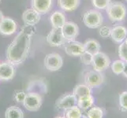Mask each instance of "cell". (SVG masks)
I'll return each mask as SVG.
<instances>
[{
  "label": "cell",
  "instance_id": "6da1fadb",
  "mask_svg": "<svg viewBox=\"0 0 127 118\" xmlns=\"http://www.w3.org/2000/svg\"><path fill=\"white\" fill-rule=\"evenodd\" d=\"M36 33L34 26L25 25L14 39L7 47L6 51L7 62L14 65L24 62L29 54L32 38Z\"/></svg>",
  "mask_w": 127,
  "mask_h": 118
},
{
  "label": "cell",
  "instance_id": "7a4b0ae2",
  "mask_svg": "<svg viewBox=\"0 0 127 118\" xmlns=\"http://www.w3.org/2000/svg\"><path fill=\"white\" fill-rule=\"evenodd\" d=\"M107 16L112 22H120L126 17L127 10L123 3L119 2H111L106 9Z\"/></svg>",
  "mask_w": 127,
  "mask_h": 118
},
{
  "label": "cell",
  "instance_id": "3957f363",
  "mask_svg": "<svg viewBox=\"0 0 127 118\" xmlns=\"http://www.w3.org/2000/svg\"><path fill=\"white\" fill-rule=\"evenodd\" d=\"M83 22L86 27L95 29L102 26L103 17L101 13L95 10H89L86 11L83 16Z\"/></svg>",
  "mask_w": 127,
  "mask_h": 118
},
{
  "label": "cell",
  "instance_id": "277c9868",
  "mask_svg": "<svg viewBox=\"0 0 127 118\" xmlns=\"http://www.w3.org/2000/svg\"><path fill=\"white\" fill-rule=\"evenodd\" d=\"M43 103V99L40 94L36 92L26 93L25 98L23 102V106L29 111L36 112L40 109Z\"/></svg>",
  "mask_w": 127,
  "mask_h": 118
},
{
  "label": "cell",
  "instance_id": "5b68a950",
  "mask_svg": "<svg viewBox=\"0 0 127 118\" xmlns=\"http://www.w3.org/2000/svg\"><path fill=\"white\" fill-rule=\"evenodd\" d=\"M43 65L48 71L55 72L63 67V59L62 56L58 53H51L46 55L43 61Z\"/></svg>",
  "mask_w": 127,
  "mask_h": 118
},
{
  "label": "cell",
  "instance_id": "8992f818",
  "mask_svg": "<svg viewBox=\"0 0 127 118\" xmlns=\"http://www.w3.org/2000/svg\"><path fill=\"white\" fill-rule=\"evenodd\" d=\"M110 65L111 60L106 54L99 51V53L93 55L92 65H93V69L95 71L102 72L106 70L110 66Z\"/></svg>",
  "mask_w": 127,
  "mask_h": 118
},
{
  "label": "cell",
  "instance_id": "52a82bcc",
  "mask_svg": "<svg viewBox=\"0 0 127 118\" xmlns=\"http://www.w3.org/2000/svg\"><path fill=\"white\" fill-rule=\"evenodd\" d=\"M47 42L51 47H59L65 44L66 40L65 39L61 28H52L51 32L47 36Z\"/></svg>",
  "mask_w": 127,
  "mask_h": 118
},
{
  "label": "cell",
  "instance_id": "ba28073f",
  "mask_svg": "<svg viewBox=\"0 0 127 118\" xmlns=\"http://www.w3.org/2000/svg\"><path fill=\"white\" fill-rule=\"evenodd\" d=\"M61 31L66 41L75 40L79 35L78 25L72 21H65L63 26L61 28Z\"/></svg>",
  "mask_w": 127,
  "mask_h": 118
},
{
  "label": "cell",
  "instance_id": "9c48e42d",
  "mask_svg": "<svg viewBox=\"0 0 127 118\" xmlns=\"http://www.w3.org/2000/svg\"><path fill=\"white\" fill-rule=\"evenodd\" d=\"M64 50L66 54L73 57H80L85 53V48L83 43L77 40L66 41L65 43Z\"/></svg>",
  "mask_w": 127,
  "mask_h": 118
},
{
  "label": "cell",
  "instance_id": "30bf717a",
  "mask_svg": "<svg viewBox=\"0 0 127 118\" xmlns=\"http://www.w3.org/2000/svg\"><path fill=\"white\" fill-rule=\"evenodd\" d=\"M104 80L103 74L99 72L91 70L85 73V83L90 88H94L101 85Z\"/></svg>",
  "mask_w": 127,
  "mask_h": 118
},
{
  "label": "cell",
  "instance_id": "8fae6325",
  "mask_svg": "<svg viewBox=\"0 0 127 118\" xmlns=\"http://www.w3.org/2000/svg\"><path fill=\"white\" fill-rule=\"evenodd\" d=\"M77 98L72 93V94H66L61 96L55 102V106L58 109H59V110H65L70 107L77 106Z\"/></svg>",
  "mask_w": 127,
  "mask_h": 118
},
{
  "label": "cell",
  "instance_id": "7c38bea8",
  "mask_svg": "<svg viewBox=\"0 0 127 118\" xmlns=\"http://www.w3.org/2000/svg\"><path fill=\"white\" fill-rule=\"evenodd\" d=\"M16 74L15 65L9 62L0 63V81H9L14 77Z\"/></svg>",
  "mask_w": 127,
  "mask_h": 118
},
{
  "label": "cell",
  "instance_id": "4fadbf2b",
  "mask_svg": "<svg viewBox=\"0 0 127 118\" xmlns=\"http://www.w3.org/2000/svg\"><path fill=\"white\" fill-rule=\"evenodd\" d=\"M17 29V24L16 21L8 17H4L0 23V33L4 36L13 35Z\"/></svg>",
  "mask_w": 127,
  "mask_h": 118
},
{
  "label": "cell",
  "instance_id": "5bb4252c",
  "mask_svg": "<svg viewBox=\"0 0 127 118\" xmlns=\"http://www.w3.org/2000/svg\"><path fill=\"white\" fill-rule=\"evenodd\" d=\"M22 20L25 25L35 26L40 22V14L33 9H28L23 13Z\"/></svg>",
  "mask_w": 127,
  "mask_h": 118
},
{
  "label": "cell",
  "instance_id": "9a60e30c",
  "mask_svg": "<svg viewBox=\"0 0 127 118\" xmlns=\"http://www.w3.org/2000/svg\"><path fill=\"white\" fill-rule=\"evenodd\" d=\"M52 2L53 0H31V6L40 14H44L51 10Z\"/></svg>",
  "mask_w": 127,
  "mask_h": 118
},
{
  "label": "cell",
  "instance_id": "2e32d148",
  "mask_svg": "<svg viewBox=\"0 0 127 118\" xmlns=\"http://www.w3.org/2000/svg\"><path fill=\"white\" fill-rule=\"evenodd\" d=\"M127 36V28L122 25H116L111 28V37L115 43H121L124 42Z\"/></svg>",
  "mask_w": 127,
  "mask_h": 118
},
{
  "label": "cell",
  "instance_id": "e0dca14e",
  "mask_svg": "<svg viewBox=\"0 0 127 118\" xmlns=\"http://www.w3.org/2000/svg\"><path fill=\"white\" fill-rule=\"evenodd\" d=\"M50 22L54 28H61L65 22V16L62 11L56 10L50 16Z\"/></svg>",
  "mask_w": 127,
  "mask_h": 118
},
{
  "label": "cell",
  "instance_id": "ac0fdd59",
  "mask_svg": "<svg viewBox=\"0 0 127 118\" xmlns=\"http://www.w3.org/2000/svg\"><path fill=\"white\" fill-rule=\"evenodd\" d=\"M81 0H58V6L61 10L71 12L77 10L80 5Z\"/></svg>",
  "mask_w": 127,
  "mask_h": 118
},
{
  "label": "cell",
  "instance_id": "d6986e66",
  "mask_svg": "<svg viewBox=\"0 0 127 118\" xmlns=\"http://www.w3.org/2000/svg\"><path fill=\"white\" fill-rule=\"evenodd\" d=\"M83 45H84L85 51L93 55L99 53L100 51V44L97 40H95V39H87V40L83 43Z\"/></svg>",
  "mask_w": 127,
  "mask_h": 118
},
{
  "label": "cell",
  "instance_id": "ffe728a7",
  "mask_svg": "<svg viewBox=\"0 0 127 118\" xmlns=\"http://www.w3.org/2000/svg\"><path fill=\"white\" fill-rule=\"evenodd\" d=\"M93 104H94V98L92 94L83 96V97L77 98V106L79 107L81 110H89V109H90L93 106Z\"/></svg>",
  "mask_w": 127,
  "mask_h": 118
},
{
  "label": "cell",
  "instance_id": "44dd1931",
  "mask_svg": "<svg viewBox=\"0 0 127 118\" xmlns=\"http://www.w3.org/2000/svg\"><path fill=\"white\" fill-rule=\"evenodd\" d=\"M5 118H24V113L19 107L12 106L5 111Z\"/></svg>",
  "mask_w": 127,
  "mask_h": 118
},
{
  "label": "cell",
  "instance_id": "7402d4cb",
  "mask_svg": "<svg viewBox=\"0 0 127 118\" xmlns=\"http://www.w3.org/2000/svg\"><path fill=\"white\" fill-rule=\"evenodd\" d=\"M73 94L76 96L77 98H78L83 96L92 94V90L86 84H78L73 88Z\"/></svg>",
  "mask_w": 127,
  "mask_h": 118
},
{
  "label": "cell",
  "instance_id": "603a6c76",
  "mask_svg": "<svg viewBox=\"0 0 127 118\" xmlns=\"http://www.w3.org/2000/svg\"><path fill=\"white\" fill-rule=\"evenodd\" d=\"M81 115V110L77 106H74L64 110V117L65 118H80Z\"/></svg>",
  "mask_w": 127,
  "mask_h": 118
},
{
  "label": "cell",
  "instance_id": "cb8c5ba5",
  "mask_svg": "<svg viewBox=\"0 0 127 118\" xmlns=\"http://www.w3.org/2000/svg\"><path fill=\"white\" fill-rule=\"evenodd\" d=\"M125 62L122 60H115L111 64V70L115 75H120L122 73L125 68Z\"/></svg>",
  "mask_w": 127,
  "mask_h": 118
},
{
  "label": "cell",
  "instance_id": "d4e9b609",
  "mask_svg": "<svg viewBox=\"0 0 127 118\" xmlns=\"http://www.w3.org/2000/svg\"><path fill=\"white\" fill-rule=\"evenodd\" d=\"M86 116L88 118H103V111L99 106H93L89 109Z\"/></svg>",
  "mask_w": 127,
  "mask_h": 118
},
{
  "label": "cell",
  "instance_id": "484cf974",
  "mask_svg": "<svg viewBox=\"0 0 127 118\" xmlns=\"http://www.w3.org/2000/svg\"><path fill=\"white\" fill-rule=\"evenodd\" d=\"M111 0H92L93 6L98 10H106Z\"/></svg>",
  "mask_w": 127,
  "mask_h": 118
},
{
  "label": "cell",
  "instance_id": "4316f807",
  "mask_svg": "<svg viewBox=\"0 0 127 118\" xmlns=\"http://www.w3.org/2000/svg\"><path fill=\"white\" fill-rule=\"evenodd\" d=\"M118 54L121 60L123 62H127V44L125 42H122L120 43L119 47V50H118Z\"/></svg>",
  "mask_w": 127,
  "mask_h": 118
},
{
  "label": "cell",
  "instance_id": "83f0119b",
  "mask_svg": "<svg viewBox=\"0 0 127 118\" xmlns=\"http://www.w3.org/2000/svg\"><path fill=\"white\" fill-rule=\"evenodd\" d=\"M119 105L122 111H127V91H124L120 94Z\"/></svg>",
  "mask_w": 127,
  "mask_h": 118
},
{
  "label": "cell",
  "instance_id": "f1b7e54d",
  "mask_svg": "<svg viewBox=\"0 0 127 118\" xmlns=\"http://www.w3.org/2000/svg\"><path fill=\"white\" fill-rule=\"evenodd\" d=\"M93 54L88 53V52H85L84 54H82L80 56V58L83 64H85L86 65H92V62H93Z\"/></svg>",
  "mask_w": 127,
  "mask_h": 118
},
{
  "label": "cell",
  "instance_id": "f546056e",
  "mask_svg": "<svg viewBox=\"0 0 127 118\" xmlns=\"http://www.w3.org/2000/svg\"><path fill=\"white\" fill-rule=\"evenodd\" d=\"M26 93L23 91H16L14 94V98L17 103H22L25 98Z\"/></svg>",
  "mask_w": 127,
  "mask_h": 118
},
{
  "label": "cell",
  "instance_id": "4dcf8cb0",
  "mask_svg": "<svg viewBox=\"0 0 127 118\" xmlns=\"http://www.w3.org/2000/svg\"><path fill=\"white\" fill-rule=\"evenodd\" d=\"M99 33L103 38H107L108 36H111V28L108 26H100L99 28Z\"/></svg>",
  "mask_w": 127,
  "mask_h": 118
},
{
  "label": "cell",
  "instance_id": "1f68e13d",
  "mask_svg": "<svg viewBox=\"0 0 127 118\" xmlns=\"http://www.w3.org/2000/svg\"><path fill=\"white\" fill-rule=\"evenodd\" d=\"M122 75H123L125 77L127 78V62L125 63V68H124V70H123V72H122Z\"/></svg>",
  "mask_w": 127,
  "mask_h": 118
},
{
  "label": "cell",
  "instance_id": "d6a6232c",
  "mask_svg": "<svg viewBox=\"0 0 127 118\" xmlns=\"http://www.w3.org/2000/svg\"><path fill=\"white\" fill-rule=\"evenodd\" d=\"M3 17H4V16H3V14H2V12L1 10H0V23H1V21H2Z\"/></svg>",
  "mask_w": 127,
  "mask_h": 118
},
{
  "label": "cell",
  "instance_id": "836d02e7",
  "mask_svg": "<svg viewBox=\"0 0 127 118\" xmlns=\"http://www.w3.org/2000/svg\"><path fill=\"white\" fill-rule=\"evenodd\" d=\"M80 118H88V117L87 116H85V115H81V117H80Z\"/></svg>",
  "mask_w": 127,
  "mask_h": 118
},
{
  "label": "cell",
  "instance_id": "e575fe53",
  "mask_svg": "<svg viewBox=\"0 0 127 118\" xmlns=\"http://www.w3.org/2000/svg\"><path fill=\"white\" fill-rule=\"evenodd\" d=\"M55 118H65L64 116L63 117H61V116H59V117H55Z\"/></svg>",
  "mask_w": 127,
  "mask_h": 118
},
{
  "label": "cell",
  "instance_id": "d590c367",
  "mask_svg": "<svg viewBox=\"0 0 127 118\" xmlns=\"http://www.w3.org/2000/svg\"><path fill=\"white\" fill-rule=\"evenodd\" d=\"M124 42L126 43V44H127V36H126V39H125V40H124Z\"/></svg>",
  "mask_w": 127,
  "mask_h": 118
},
{
  "label": "cell",
  "instance_id": "8d00e7d4",
  "mask_svg": "<svg viewBox=\"0 0 127 118\" xmlns=\"http://www.w3.org/2000/svg\"><path fill=\"white\" fill-rule=\"evenodd\" d=\"M126 2H127V0H126Z\"/></svg>",
  "mask_w": 127,
  "mask_h": 118
},
{
  "label": "cell",
  "instance_id": "74e56055",
  "mask_svg": "<svg viewBox=\"0 0 127 118\" xmlns=\"http://www.w3.org/2000/svg\"><path fill=\"white\" fill-rule=\"evenodd\" d=\"M0 2H1V0H0Z\"/></svg>",
  "mask_w": 127,
  "mask_h": 118
}]
</instances>
